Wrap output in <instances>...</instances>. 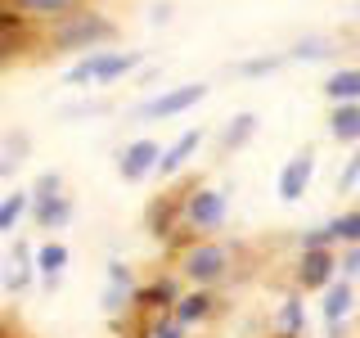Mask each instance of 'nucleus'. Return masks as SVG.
Listing matches in <instances>:
<instances>
[{
	"instance_id": "f03ea898",
	"label": "nucleus",
	"mask_w": 360,
	"mask_h": 338,
	"mask_svg": "<svg viewBox=\"0 0 360 338\" xmlns=\"http://www.w3.org/2000/svg\"><path fill=\"white\" fill-rule=\"evenodd\" d=\"M112 37H117V27H112L104 14H63L50 45L54 50H99V45L112 41Z\"/></svg>"
},
{
	"instance_id": "39448f33",
	"label": "nucleus",
	"mask_w": 360,
	"mask_h": 338,
	"mask_svg": "<svg viewBox=\"0 0 360 338\" xmlns=\"http://www.w3.org/2000/svg\"><path fill=\"white\" fill-rule=\"evenodd\" d=\"M225 212H230V194H225V189L202 185L185 199V221L194 225V230H217L225 221Z\"/></svg>"
},
{
	"instance_id": "412c9836",
	"label": "nucleus",
	"mask_w": 360,
	"mask_h": 338,
	"mask_svg": "<svg viewBox=\"0 0 360 338\" xmlns=\"http://www.w3.org/2000/svg\"><path fill=\"white\" fill-rule=\"evenodd\" d=\"M329 54H333V45H329V41H302V45H292L284 59H302V63H311V59H329Z\"/></svg>"
},
{
	"instance_id": "423d86ee",
	"label": "nucleus",
	"mask_w": 360,
	"mask_h": 338,
	"mask_svg": "<svg viewBox=\"0 0 360 338\" xmlns=\"http://www.w3.org/2000/svg\"><path fill=\"white\" fill-rule=\"evenodd\" d=\"M311 176H315V149H297V154H292V158H288L284 167H279V180H275V194L284 199V203H297L302 194H307Z\"/></svg>"
},
{
	"instance_id": "9b49d317",
	"label": "nucleus",
	"mask_w": 360,
	"mask_h": 338,
	"mask_svg": "<svg viewBox=\"0 0 360 338\" xmlns=\"http://www.w3.org/2000/svg\"><path fill=\"white\" fill-rule=\"evenodd\" d=\"M32 221L41 225V230H63L68 221H72V199L68 194H50V199H32Z\"/></svg>"
},
{
	"instance_id": "f8f14e48",
	"label": "nucleus",
	"mask_w": 360,
	"mask_h": 338,
	"mask_svg": "<svg viewBox=\"0 0 360 338\" xmlns=\"http://www.w3.org/2000/svg\"><path fill=\"white\" fill-rule=\"evenodd\" d=\"M212 311H217V298H212L207 289H194V293H185V298L172 302V320H180L185 330H189V325H198V320H207Z\"/></svg>"
},
{
	"instance_id": "2f4dec72",
	"label": "nucleus",
	"mask_w": 360,
	"mask_h": 338,
	"mask_svg": "<svg viewBox=\"0 0 360 338\" xmlns=\"http://www.w3.org/2000/svg\"><path fill=\"white\" fill-rule=\"evenodd\" d=\"M275 338H297V334H275Z\"/></svg>"
},
{
	"instance_id": "a878e982",
	"label": "nucleus",
	"mask_w": 360,
	"mask_h": 338,
	"mask_svg": "<svg viewBox=\"0 0 360 338\" xmlns=\"http://www.w3.org/2000/svg\"><path fill=\"white\" fill-rule=\"evenodd\" d=\"M329 244H333V225H311L302 234V248H329Z\"/></svg>"
},
{
	"instance_id": "2eb2a0df",
	"label": "nucleus",
	"mask_w": 360,
	"mask_h": 338,
	"mask_svg": "<svg viewBox=\"0 0 360 338\" xmlns=\"http://www.w3.org/2000/svg\"><path fill=\"white\" fill-rule=\"evenodd\" d=\"M27 208H32L27 189H9V194L0 199V234H14L22 225V217H27Z\"/></svg>"
},
{
	"instance_id": "4468645a",
	"label": "nucleus",
	"mask_w": 360,
	"mask_h": 338,
	"mask_svg": "<svg viewBox=\"0 0 360 338\" xmlns=\"http://www.w3.org/2000/svg\"><path fill=\"white\" fill-rule=\"evenodd\" d=\"M324 95L333 104H360V68H338L333 77H324Z\"/></svg>"
},
{
	"instance_id": "c756f323",
	"label": "nucleus",
	"mask_w": 360,
	"mask_h": 338,
	"mask_svg": "<svg viewBox=\"0 0 360 338\" xmlns=\"http://www.w3.org/2000/svg\"><path fill=\"white\" fill-rule=\"evenodd\" d=\"M108 280L117 289H131V270H127V262H108Z\"/></svg>"
},
{
	"instance_id": "393cba45",
	"label": "nucleus",
	"mask_w": 360,
	"mask_h": 338,
	"mask_svg": "<svg viewBox=\"0 0 360 338\" xmlns=\"http://www.w3.org/2000/svg\"><path fill=\"white\" fill-rule=\"evenodd\" d=\"M360 180V154L347 158V167H342V176H338V194H352V185Z\"/></svg>"
},
{
	"instance_id": "cd10ccee",
	"label": "nucleus",
	"mask_w": 360,
	"mask_h": 338,
	"mask_svg": "<svg viewBox=\"0 0 360 338\" xmlns=\"http://www.w3.org/2000/svg\"><path fill=\"white\" fill-rule=\"evenodd\" d=\"M127 302H131V289H117V284L104 289V311H108V315H117L122 307H127Z\"/></svg>"
},
{
	"instance_id": "ddd939ff",
	"label": "nucleus",
	"mask_w": 360,
	"mask_h": 338,
	"mask_svg": "<svg viewBox=\"0 0 360 338\" xmlns=\"http://www.w3.org/2000/svg\"><path fill=\"white\" fill-rule=\"evenodd\" d=\"M324 293V302H320V311H324V320L338 325V320H347L356 307V289H352V280H333L329 289H320Z\"/></svg>"
},
{
	"instance_id": "bb28decb",
	"label": "nucleus",
	"mask_w": 360,
	"mask_h": 338,
	"mask_svg": "<svg viewBox=\"0 0 360 338\" xmlns=\"http://www.w3.org/2000/svg\"><path fill=\"white\" fill-rule=\"evenodd\" d=\"M279 63H284V54H279V59H248V63H239V73L243 77H262V73H275Z\"/></svg>"
},
{
	"instance_id": "6ab92c4d",
	"label": "nucleus",
	"mask_w": 360,
	"mask_h": 338,
	"mask_svg": "<svg viewBox=\"0 0 360 338\" xmlns=\"http://www.w3.org/2000/svg\"><path fill=\"white\" fill-rule=\"evenodd\" d=\"M257 113H239V118H230V127H225V135H221V149H243L248 140L257 135Z\"/></svg>"
},
{
	"instance_id": "f3484780",
	"label": "nucleus",
	"mask_w": 360,
	"mask_h": 338,
	"mask_svg": "<svg viewBox=\"0 0 360 338\" xmlns=\"http://www.w3.org/2000/svg\"><path fill=\"white\" fill-rule=\"evenodd\" d=\"M329 131H333V140H360V104H333L329 113Z\"/></svg>"
},
{
	"instance_id": "c85d7f7f",
	"label": "nucleus",
	"mask_w": 360,
	"mask_h": 338,
	"mask_svg": "<svg viewBox=\"0 0 360 338\" xmlns=\"http://www.w3.org/2000/svg\"><path fill=\"white\" fill-rule=\"evenodd\" d=\"M149 338H185V325L180 320H158L149 330Z\"/></svg>"
},
{
	"instance_id": "6e6552de",
	"label": "nucleus",
	"mask_w": 360,
	"mask_h": 338,
	"mask_svg": "<svg viewBox=\"0 0 360 338\" xmlns=\"http://www.w3.org/2000/svg\"><path fill=\"white\" fill-rule=\"evenodd\" d=\"M333 275H338V257L329 248H302V266H297L302 289H329Z\"/></svg>"
},
{
	"instance_id": "4be33fe9",
	"label": "nucleus",
	"mask_w": 360,
	"mask_h": 338,
	"mask_svg": "<svg viewBox=\"0 0 360 338\" xmlns=\"http://www.w3.org/2000/svg\"><path fill=\"white\" fill-rule=\"evenodd\" d=\"M333 225V239H342V244H360V212H342Z\"/></svg>"
},
{
	"instance_id": "aec40b11",
	"label": "nucleus",
	"mask_w": 360,
	"mask_h": 338,
	"mask_svg": "<svg viewBox=\"0 0 360 338\" xmlns=\"http://www.w3.org/2000/svg\"><path fill=\"white\" fill-rule=\"evenodd\" d=\"M172 212H180V199H158L149 208V230L162 239V234H172Z\"/></svg>"
},
{
	"instance_id": "7ed1b4c3",
	"label": "nucleus",
	"mask_w": 360,
	"mask_h": 338,
	"mask_svg": "<svg viewBox=\"0 0 360 338\" xmlns=\"http://www.w3.org/2000/svg\"><path fill=\"white\" fill-rule=\"evenodd\" d=\"M180 275H185L189 284H198V289H212V284H221V280L230 275V253H225L221 244H194L185 257H180Z\"/></svg>"
},
{
	"instance_id": "473e14b6",
	"label": "nucleus",
	"mask_w": 360,
	"mask_h": 338,
	"mask_svg": "<svg viewBox=\"0 0 360 338\" xmlns=\"http://www.w3.org/2000/svg\"><path fill=\"white\" fill-rule=\"evenodd\" d=\"M356 14H360V9H356Z\"/></svg>"
},
{
	"instance_id": "b1692460",
	"label": "nucleus",
	"mask_w": 360,
	"mask_h": 338,
	"mask_svg": "<svg viewBox=\"0 0 360 338\" xmlns=\"http://www.w3.org/2000/svg\"><path fill=\"white\" fill-rule=\"evenodd\" d=\"M27 194H32V199H50V194H63V176H59V172H41V176H37V185H32Z\"/></svg>"
},
{
	"instance_id": "5701e85b",
	"label": "nucleus",
	"mask_w": 360,
	"mask_h": 338,
	"mask_svg": "<svg viewBox=\"0 0 360 338\" xmlns=\"http://www.w3.org/2000/svg\"><path fill=\"white\" fill-rule=\"evenodd\" d=\"M279 325H284V334H302V325H307V311H302L297 298H288L284 307H279Z\"/></svg>"
},
{
	"instance_id": "9d476101",
	"label": "nucleus",
	"mask_w": 360,
	"mask_h": 338,
	"mask_svg": "<svg viewBox=\"0 0 360 338\" xmlns=\"http://www.w3.org/2000/svg\"><path fill=\"white\" fill-rule=\"evenodd\" d=\"M198 144H202V131H198V127H189V131L180 135L176 144H172V149H162V154H158V167H153V172H158V176H176L180 167H185L189 158L198 154Z\"/></svg>"
},
{
	"instance_id": "1a4fd4ad",
	"label": "nucleus",
	"mask_w": 360,
	"mask_h": 338,
	"mask_svg": "<svg viewBox=\"0 0 360 338\" xmlns=\"http://www.w3.org/2000/svg\"><path fill=\"white\" fill-rule=\"evenodd\" d=\"M68 262H72V253H68L63 239H45L37 253H32V270H37L45 284H59V275L68 270Z\"/></svg>"
},
{
	"instance_id": "7c9ffc66",
	"label": "nucleus",
	"mask_w": 360,
	"mask_h": 338,
	"mask_svg": "<svg viewBox=\"0 0 360 338\" xmlns=\"http://www.w3.org/2000/svg\"><path fill=\"white\" fill-rule=\"evenodd\" d=\"M338 266H342L347 275H360V248H352V253H347V257H342Z\"/></svg>"
},
{
	"instance_id": "20e7f679",
	"label": "nucleus",
	"mask_w": 360,
	"mask_h": 338,
	"mask_svg": "<svg viewBox=\"0 0 360 338\" xmlns=\"http://www.w3.org/2000/svg\"><path fill=\"white\" fill-rule=\"evenodd\" d=\"M207 99V82H185V86H167V90H158L153 99H144L140 108V118H149V122H162V118H180V113H189L194 104H202Z\"/></svg>"
},
{
	"instance_id": "dca6fc26",
	"label": "nucleus",
	"mask_w": 360,
	"mask_h": 338,
	"mask_svg": "<svg viewBox=\"0 0 360 338\" xmlns=\"http://www.w3.org/2000/svg\"><path fill=\"white\" fill-rule=\"evenodd\" d=\"M180 298V293H176V284H172V280H153V284H144V289H135L131 293V302H135V307H149V311H158V307H172V302Z\"/></svg>"
},
{
	"instance_id": "a211bd4d",
	"label": "nucleus",
	"mask_w": 360,
	"mask_h": 338,
	"mask_svg": "<svg viewBox=\"0 0 360 338\" xmlns=\"http://www.w3.org/2000/svg\"><path fill=\"white\" fill-rule=\"evenodd\" d=\"M14 14H27V18H63L68 9H77V0H9Z\"/></svg>"
},
{
	"instance_id": "f257e3e1",
	"label": "nucleus",
	"mask_w": 360,
	"mask_h": 338,
	"mask_svg": "<svg viewBox=\"0 0 360 338\" xmlns=\"http://www.w3.org/2000/svg\"><path fill=\"white\" fill-rule=\"evenodd\" d=\"M135 68H140V54H131V50H86L63 73V82L68 86H112L127 73H135Z\"/></svg>"
},
{
	"instance_id": "0eeeda50",
	"label": "nucleus",
	"mask_w": 360,
	"mask_h": 338,
	"mask_svg": "<svg viewBox=\"0 0 360 338\" xmlns=\"http://www.w3.org/2000/svg\"><path fill=\"white\" fill-rule=\"evenodd\" d=\"M158 154H162V144L158 140H149V135H140V140H131L127 149H122V158H117V176L122 180H144L158 167Z\"/></svg>"
}]
</instances>
